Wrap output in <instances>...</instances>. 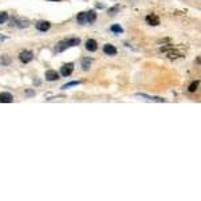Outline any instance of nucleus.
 I'll return each mask as SVG.
<instances>
[{"instance_id":"1","label":"nucleus","mask_w":201,"mask_h":201,"mask_svg":"<svg viewBox=\"0 0 201 201\" xmlns=\"http://www.w3.org/2000/svg\"><path fill=\"white\" fill-rule=\"evenodd\" d=\"M79 43H80L79 38H71V39H67V40H62V42H59L56 46V52H62V51H64L67 47L79 46Z\"/></svg>"},{"instance_id":"2","label":"nucleus","mask_w":201,"mask_h":201,"mask_svg":"<svg viewBox=\"0 0 201 201\" xmlns=\"http://www.w3.org/2000/svg\"><path fill=\"white\" fill-rule=\"evenodd\" d=\"M19 59L23 62V63H30V62L34 59V54H32V51L24 50L19 54Z\"/></svg>"},{"instance_id":"3","label":"nucleus","mask_w":201,"mask_h":201,"mask_svg":"<svg viewBox=\"0 0 201 201\" xmlns=\"http://www.w3.org/2000/svg\"><path fill=\"white\" fill-rule=\"evenodd\" d=\"M72 70H74V64H72V63H67V64H64L63 67L60 68V74L63 76H68V75H71Z\"/></svg>"},{"instance_id":"4","label":"nucleus","mask_w":201,"mask_h":201,"mask_svg":"<svg viewBox=\"0 0 201 201\" xmlns=\"http://www.w3.org/2000/svg\"><path fill=\"white\" fill-rule=\"evenodd\" d=\"M50 27H51V24L48 23V21H46V20H40V21L36 23V28H38L39 31H42V32L48 31Z\"/></svg>"},{"instance_id":"5","label":"nucleus","mask_w":201,"mask_h":201,"mask_svg":"<svg viewBox=\"0 0 201 201\" xmlns=\"http://www.w3.org/2000/svg\"><path fill=\"white\" fill-rule=\"evenodd\" d=\"M146 23L150 25H158L160 24V17L154 15V14H150V15L146 16Z\"/></svg>"},{"instance_id":"6","label":"nucleus","mask_w":201,"mask_h":201,"mask_svg":"<svg viewBox=\"0 0 201 201\" xmlns=\"http://www.w3.org/2000/svg\"><path fill=\"white\" fill-rule=\"evenodd\" d=\"M97 48H98L97 40L89 39V40L86 42V50H87V51H90V52H94V51H97Z\"/></svg>"},{"instance_id":"7","label":"nucleus","mask_w":201,"mask_h":201,"mask_svg":"<svg viewBox=\"0 0 201 201\" xmlns=\"http://www.w3.org/2000/svg\"><path fill=\"white\" fill-rule=\"evenodd\" d=\"M46 79L48 80V82L58 80V79H59V74H58L56 71H54V70H48V71L46 72Z\"/></svg>"},{"instance_id":"8","label":"nucleus","mask_w":201,"mask_h":201,"mask_svg":"<svg viewBox=\"0 0 201 201\" xmlns=\"http://www.w3.org/2000/svg\"><path fill=\"white\" fill-rule=\"evenodd\" d=\"M103 52L106 54V55L113 56V55H115L117 54V48L113 44H105L103 46Z\"/></svg>"},{"instance_id":"9","label":"nucleus","mask_w":201,"mask_h":201,"mask_svg":"<svg viewBox=\"0 0 201 201\" xmlns=\"http://www.w3.org/2000/svg\"><path fill=\"white\" fill-rule=\"evenodd\" d=\"M12 99L14 98L10 93H0V102H2V103H11Z\"/></svg>"},{"instance_id":"10","label":"nucleus","mask_w":201,"mask_h":201,"mask_svg":"<svg viewBox=\"0 0 201 201\" xmlns=\"http://www.w3.org/2000/svg\"><path fill=\"white\" fill-rule=\"evenodd\" d=\"M97 19V14H95V11H89V12H86V21L89 24L91 23H94Z\"/></svg>"},{"instance_id":"11","label":"nucleus","mask_w":201,"mask_h":201,"mask_svg":"<svg viewBox=\"0 0 201 201\" xmlns=\"http://www.w3.org/2000/svg\"><path fill=\"white\" fill-rule=\"evenodd\" d=\"M76 20H78V23H80V24L87 23L86 21V12H79L78 16H76Z\"/></svg>"},{"instance_id":"12","label":"nucleus","mask_w":201,"mask_h":201,"mask_svg":"<svg viewBox=\"0 0 201 201\" xmlns=\"http://www.w3.org/2000/svg\"><path fill=\"white\" fill-rule=\"evenodd\" d=\"M91 62H93V60L89 59V58H86V59H83V60H82V67H83V70H85V71L89 70L90 66H91Z\"/></svg>"},{"instance_id":"13","label":"nucleus","mask_w":201,"mask_h":201,"mask_svg":"<svg viewBox=\"0 0 201 201\" xmlns=\"http://www.w3.org/2000/svg\"><path fill=\"white\" fill-rule=\"evenodd\" d=\"M110 30L114 32V34H122V32H123V28L121 27V25H118V24H113Z\"/></svg>"},{"instance_id":"14","label":"nucleus","mask_w":201,"mask_h":201,"mask_svg":"<svg viewBox=\"0 0 201 201\" xmlns=\"http://www.w3.org/2000/svg\"><path fill=\"white\" fill-rule=\"evenodd\" d=\"M7 20H8V14L7 12H0V24L6 23Z\"/></svg>"},{"instance_id":"15","label":"nucleus","mask_w":201,"mask_h":201,"mask_svg":"<svg viewBox=\"0 0 201 201\" xmlns=\"http://www.w3.org/2000/svg\"><path fill=\"white\" fill-rule=\"evenodd\" d=\"M199 80H196V82H192L191 83V86H189V91H191V93H195V91L197 90V87H199Z\"/></svg>"},{"instance_id":"16","label":"nucleus","mask_w":201,"mask_h":201,"mask_svg":"<svg viewBox=\"0 0 201 201\" xmlns=\"http://www.w3.org/2000/svg\"><path fill=\"white\" fill-rule=\"evenodd\" d=\"M79 83H80V82H76V80H75V82H70V83H67V85H64L63 87H62V89H68V87L76 86V85H79Z\"/></svg>"},{"instance_id":"17","label":"nucleus","mask_w":201,"mask_h":201,"mask_svg":"<svg viewBox=\"0 0 201 201\" xmlns=\"http://www.w3.org/2000/svg\"><path fill=\"white\" fill-rule=\"evenodd\" d=\"M10 62H11L10 56H7V55L2 56V63H3V64H10Z\"/></svg>"},{"instance_id":"18","label":"nucleus","mask_w":201,"mask_h":201,"mask_svg":"<svg viewBox=\"0 0 201 201\" xmlns=\"http://www.w3.org/2000/svg\"><path fill=\"white\" fill-rule=\"evenodd\" d=\"M118 10H119L118 7H114V8H110V10H109V14H110V15H114V14H115Z\"/></svg>"},{"instance_id":"19","label":"nucleus","mask_w":201,"mask_h":201,"mask_svg":"<svg viewBox=\"0 0 201 201\" xmlns=\"http://www.w3.org/2000/svg\"><path fill=\"white\" fill-rule=\"evenodd\" d=\"M51 2H60V0H51Z\"/></svg>"}]
</instances>
